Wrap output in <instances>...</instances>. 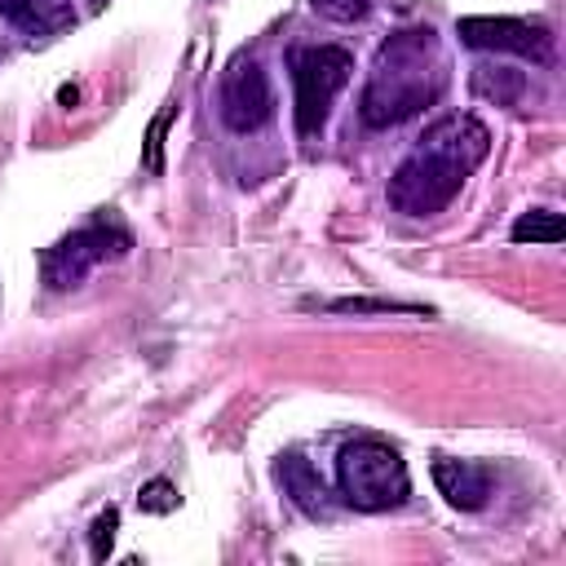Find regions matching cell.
<instances>
[{
	"label": "cell",
	"instance_id": "11",
	"mask_svg": "<svg viewBox=\"0 0 566 566\" xmlns=\"http://www.w3.org/2000/svg\"><path fill=\"white\" fill-rule=\"evenodd\" d=\"M566 234V221L557 212H526L517 226H513V239L517 243H557Z\"/></svg>",
	"mask_w": 566,
	"mask_h": 566
},
{
	"label": "cell",
	"instance_id": "3",
	"mask_svg": "<svg viewBox=\"0 0 566 566\" xmlns=\"http://www.w3.org/2000/svg\"><path fill=\"white\" fill-rule=\"evenodd\" d=\"M336 486H340V500L358 513H385V509H398L411 491V478H407V464L394 447L376 442V438H358L349 447H340L336 455Z\"/></svg>",
	"mask_w": 566,
	"mask_h": 566
},
{
	"label": "cell",
	"instance_id": "7",
	"mask_svg": "<svg viewBox=\"0 0 566 566\" xmlns=\"http://www.w3.org/2000/svg\"><path fill=\"white\" fill-rule=\"evenodd\" d=\"M460 40L469 49H495V53H522L535 62H548L553 40L539 22H522V18H460Z\"/></svg>",
	"mask_w": 566,
	"mask_h": 566
},
{
	"label": "cell",
	"instance_id": "9",
	"mask_svg": "<svg viewBox=\"0 0 566 566\" xmlns=\"http://www.w3.org/2000/svg\"><path fill=\"white\" fill-rule=\"evenodd\" d=\"M0 18L27 35H57L75 22L71 0H0Z\"/></svg>",
	"mask_w": 566,
	"mask_h": 566
},
{
	"label": "cell",
	"instance_id": "14",
	"mask_svg": "<svg viewBox=\"0 0 566 566\" xmlns=\"http://www.w3.org/2000/svg\"><path fill=\"white\" fill-rule=\"evenodd\" d=\"M367 4H371V0H314V9H318L323 18H332V22H354V18L367 13Z\"/></svg>",
	"mask_w": 566,
	"mask_h": 566
},
{
	"label": "cell",
	"instance_id": "2",
	"mask_svg": "<svg viewBox=\"0 0 566 566\" xmlns=\"http://www.w3.org/2000/svg\"><path fill=\"white\" fill-rule=\"evenodd\" d=\"M447 88V53L429 27L398 31L380 44L367 88H363V124L389 128L433 106Z\"/></svg>",
	"mask_w": 566,
	"mask_h": 566
},
{
	"label": "cell",
	"instance_id": "6",
	"mask_svg": "<svg viewBox=\"0 0 566 566\" xmlns=\"http://www.w3.org/2000/svg\"><path fill=\"white\" fill-rule=\"evenodd\" d=\"M270 80L261 71V62L252 57H234L221 75V119L234 128V133H256L265 119H270Z\"/></svg>",
	"mask_w": 566,
	"mask_h": 566
},
{
	"label": "cell",
	"instance_id": "8",
	"mask_svg": "<svg viewBox=\"0 0 566 566\" xmlns=\"http://www.w3.org/2000/svg\"><path fill=\"white\" fill-rule=\"evenodd\" d=\"M433 482L455 509H482L491 495V473L473 460H447V455L433 460Z\"/></svg>",
	"mask_w": 566,
	"mask_h": 566
},
{
	"label": "cell",
	"instance_id": "13",
	"mask_svg": "<svg viewBox=\"0 0 566 566\" xmlns=\"http://www.w3.org/2000/svg\"><path fill=\"white\" fill-rule=\"evenodd\" d=\"M137 504L146 509V513H168V509H177V491H172V482H164V478H155L142 495H137Z\"/></svg>",
	"mask_w": 566,
	"mask_h": 566
},
{
	"label": "cell",
	"instance_id": "4",
	"mask_svg": "<svg viewBox=\"0 0 566 566\" xmlns=\"http://www.w3.org/2000/svg\"><path fill=\"white\" fill-rule=\"evenodd\" d=\"M354 71V57L336 44H318V49H301L292 57V84H296V133L314 137L327 124V111L336 102V93L345 88Z\"/></svg>",
	"mask_w": 566,
	"mask_h": 566
},
{
	"label": "cell",
	"instance_id": "12",
	"mask_svg": "<svg viewBox=\"0 0 566 566\" xmlns=\"http://www.w3.org/2000/svg\"><path fill=\"white\" fill-rule=\"evenodd\" d=\"M473 84H478V93H486V97H495V102H513V97L522 93V80H517L513 71H504V66H495V71L482 66Z\"/></svg>",
	"mask_w": 566,
	"mask_h": 566
},
{
	"label": "cell",
	"instance_id": "1",
	"mask_svg": "<svg viewBox=\"0 0 566 566\" xmlns=\"http://www.w3.org/2000/svg\"><path fill=\"white\" fill-rule=\"evenodd\" d=\"M486 150H491V133L482 119H473V115L438 119L416 142V150L398 164V172L389 177V203L407 217L442 212L460 195L469 172L486 159Z\"/></svg>",
	"mask_w": 566,
	"mask_h": 566
},
{
	"label": "cell",
	"instance_id": "10",
	"mask_svg": "<svg viewBox=\"0 0 566 566\" xmlns=\"http://www.w3.org/2000/svg\"><path fill=\"white\" fill-rule=\"evenodd\" d=\"M279 482H283V491L296 500L301 513H310V517H327V513H332V509H327L323 478L310 469V460H301V455H283V460H279Z\"/></svg>",
	"mask_w": 566,
	"mask_h": 566
},
{
	"label": "cell",
	"instance_id": "15",
	"mask_svg": "<svg viewBox=\"0 0 566 566\" xmlns=\"http://www.w3.org/2000/svg\"><path fill=\"white\" fill-rule=\"evenodd\" d=\"M115 522H119V517H115V509L97 517V526H93V557H106V553H111V535H115Z\"/></svg>",
	"mask_w": 566,
	"mask_h": 566
},
{
	"label": "cell",
	"instance_id": "5",
	"mask_svg": "<svg viewBox=\"0 0 566 566\" xmlns=\"http://www.w3.org/2000/svg\"><path fill=\"white\" fill-rule=\"evenodd\" d=\"M124 252H128V234L124 230H115V226H88V230H75L66 239H57L40 256V274H44L49 287H75L102 261H115Z\"/></svg>",
	"mask_w": 566,
	"mask_h": 566
}]
</instances>
